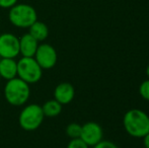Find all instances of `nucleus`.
Returning a JSON list of instances; mask_svg holds the SVG:
<instances>
[{
  "mask_svg": "<svg viewBox=\"0 0 149 148\" xmlns=\"http://www.w3.org/2000/svg\"><path fill=\"white\" fill-rule=\"evenodd\" d=\"M30 95V84L18 77L7 80L4 86V97L11 106H24L29 101Z\"/></svg>",
  "mask_w": 149,
  "mask_h": 148,
  "instance_id": "obj_2",
  "label": "nucleus"
},
{
  "mask_svg": "<svg viewBox=\"0 0 149 148\" xmlns=\"http://www.w3.org/2000/svg\"><path fill=\"white\" fill-rule=\"evenodd\" d=\"M33 58L43 70L52 69L56 65L58 54L56 49L50 44H40Z\"/></svg>",
  "mask_w": 149,
  "mask_h": 148,
  "instance_id": "obj_6",
  "label": "nucleus"
},
{
  "mask_svg": "<svg viewBox=\"0 0 149 148\" xmlns=\"http://www.w3.org/2000/svg\"><path fill=\"white\" fill-rule=\"evenodd\" d=\"M19 55V39L13 34L0 35V57L15 58Z\"/></svg>",
  "mask_w": 149,
  "mask_h": 148,
  "instance_id": "obj_7",
  "label": "nucleus"
},
{
  "mask_svg": "<svg viewBox=\"0 0 149 148\" xmlns=\"http://www.w3.org/2000/svg\"><path fill=\"white\" fill-rule=\"evenodd\" d=\"M18 0H0V7L1 8H8L12 7L17 3Z\"/></svg>",
  "mask_w": 149,
  "mask_h": 148,
  "instance_id": "obj_18",
  "label": "nucleus"
},
{
  "mask_svg": "<svg viewBox=\"0 0 149 148\" xmlns=\"http://www.w3.org/2000/svg\"><path fill=\"white\" fill-rule=\"evenodd\" d=\"M43 69L33 57H22L17 61V77L29 84L41 80Z\"/></svg>",
  "mask_w": 149,
  "mask_h": 148,
  "instance_id": "obj_5",
  "label": "nucleus"
},
{
  "mask_svg": "<svg viewBox=\"0 0 149 148\" xmlns=\"http://www.w3.org/2000/svg\"><path fill=\"white\" fill-rule=\"evenodd\" d=\"M42 110H43L45 118L46 117L55 118V117L59 116L62 112V105L58 103L56 99H49L44 103V105L42 106Z\"/></svg>",
  "mask_w": 149,
  "mask_h": 148,
  "instance_id": "obj_13",
  "label": "nucleus"
},
{
  "mask_svg": "<svg viewBox=\"0 0 149 148\" xmlns=\"http://www.w3.org/2000/svg\"><path fill=\"white\" fill-rule=\"evenodd\" d=\"M75 95V89L73 85L69 82H61L55 87L54 99L61 105H68L73 101Z\"/></svg>",
  "mask_w": 149,
  "mask_h": 148,
  "instance_id": "obj_9",
  "label": "nucleus"
},
{
  "mask_svg": "<svg viewBox=\"0 0 149 148\" xmlns=\"http://www.w3.org/2000/svg\"><path fill=\"white\" fill-rule=\"evenodd\" d=\"M0 79H1V76H0Z\"/></svg>",
  "mask_w": 149,
  "mask_h": 148,
  "instance_id": "obj_21",
  "label": "nucleus"
},
{
  "mask_svg": "<svg viewBox=\"0 0 149 148\" xmlns=\"http://www.w3.org/2000/svg\"><path fill=\"white\" fill-rule=\"evenodd\" d=\"M143 143H144V146L145 148H149V133L148 134H146L145 136L143 137Z\"/></svg>",
  "mask_w": 149,
  "mask_h": 148,
  "instance_id": "obj_19",
  "label": "nucleus"
},
{
  "mask_svg": "<svg viewBox=\"0 0 149 148\" xmlns=\"http://www.w3.org/2000/svg\"><path fill=\"white\" fill-rule=\"evenodd\" d=\"M123 125L130 136L143 138L149 133V116L141 110L132 109L124 116Z\"/></svg>",
  "mask_w": 149,
  "mask_h": 148,
  "instance_id": "obj_1",
  "label": "nucleus"
},
{
  "mask_svg": "<svg viewBox=\"0 0 149 148\" xmlns=\"http://www.w3.org/2000/svg\"><path fill=\"white\" fill-rule=\"evenodd\" d=\"M9 22L14 26L19 28H29L38 20V13L30 4L16 3L9 8L8 13Z\"/></svg>",
  "mask_w": 149,
  "mask_h": 148,
  "instance_id": "obj_3",
  "label": "nucleus"
},
{
  "mask_svg": "<svg viewBox=\"0 0 149 148\" xmlns=\"http://www.w3.org/2000/svg\"><path fill=\"white\" fill-rule=\"evenodd\" d=\"M81 126L78 123H71L68 126L66 127V134L69 138L71 139H76V138H80V134H81Z\"/></svg>",
  "mask_w": 149,
  "mask_h": 148,
  "instance_id": "obj_14",
  "label": "nucleus"
},
{
  "mask_svg": "<svg viewBox=\"0 0 149 148\" xmlns=\"http://www.w3.org/2000/svg\"><path fill=\"white\" fill-rule=\"evenodd\" d=\"M146 75H147L148 78H149V65L147 66V68H146Z\"/></svg>",
  "mask_w": 149,
  "mask_h": 148,
  "instance_id": "obj_20",
  "label": "nucleus"
},
{
  "mask_svg": "<svg viewBox=\"0 0 149 148\" xmlns=\"http://www.w3.org/2000/svg\"><path fill=\"white\" fill-rule=\"evenodd\" d=\"M139 93L144 99L149 101V79L143 81L139 86Z\"/></svg>",
  "mask_w": 149,
  "mask_h": 148,
  "instance_id": "obj_15",
  "label": "nucleus"
},
{
  "mask_svg": "<svg viewBox=\"0 0 149 148\" xmlns=\"http://www.w3.org/2000/svg\"><path fill=\"white\" fill-rule=\"evenodd\" d=\"M29 34L33 37L38 42H44L49 36V28L43 22H35L29 28Z\"/></svg>",
  "mask_w": 149,
  "mask_h": 148,
  "instance_id": "obj_12",
  "label": "nucleus"
},
{
  "mask_svg": "<svg viewBox=\"0 0 149 148\" xmlns=\"http://www.w3.org/2000/svg\"><path fill=\"white\" fill-rule=\"evenodd\" d=\"M0 76L6 80L17 77V61H15L13 58H1Z\"/></svg>",
  "mask_w": 149,
  "mask_h": 148,
  "instance_id": "obj_11",
  "label": "nucleus"
},
{
  "mask_svg": "<svg viewBox=\"0 0 149 148\" xmlns=\"http://www.w3.org/2000/svg\"><path fill=\"white\" fill-rule=\"evenodd\" d=\"M88 147H89L88 145L85 144L80 138L71 139V141L67 145V148H88Z\"/></svg>",
  "mask_w": 149,
  "mask_h": 148,
  "instance_id": "obj_16",
  "label": "nucleus"
},
{
  "mask_svg": "<svg viewBox=\"0 0 149 148\" xmlns=\"http://www.w3.org/2000/svg\"><path fill=\"white\" fill-rule=\"evenodd\" d=\"M102 128L95 122H87L82 125L80 139L88 146H94L102 140Z\"/></svg>",
  "mask_w": 149,
  "mask_h": 148,
  "instance_id": "obj_8",
  "label": "nucleus"
},
{
  "mask_svg": "<svg viewBox=\"0 0 149 148\" xmlns=\"http://www.w3.org/2000/svg\"><path fill=\"white\" fill-rule=\"evenodd\" d=\"M45 116L42 110V106L31 104L22 110L18 117V123L24 130L35 131L42 125Z\"/></svg>",
  "mask_w": 149,
  "mask_h": 148,
  "instance_id": "obj_4",
  "label": "nucleus"
},
{
  "mask_svg": "<svg viewBox=\"0 0 149 148\" xmlns=\"http://www.w3.org/2000/svg\"><path fill=\"white\" fill-rule=\"evenodd\" d=\"M92 148H118V146H117L115 143L111 142V141L102 140L100 142H98L97 144L92 146Z\"/></svg>",
  "mask_w": 149,
  "mask_h": 148,
  "instance_id": "obj_17",
  "label": "nucleus"
},
{
  "mask_svg": "<svg viewBox=\"0 0 149 148\" xmlns=\"http://www.w3.org/2000/svg\"><path fill=\"white\" fill-rule=\"evenodd\" d=\"M19 39V54L22 57H33L39 47V42L30 34L22 35Z\"/></svg>",
  "mask_w": 149,
  "mask_h": 148,
  "instance_id": "obj_10",
  "label": "nucleus"
}]
</instances>
